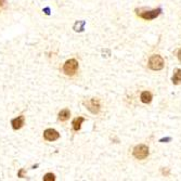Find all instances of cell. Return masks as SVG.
<instances>
[{
  "instance_id": "obj_6",
  "label": "cell",
  "mask_w": 181,
  "mask_h": 181,
  "mask_svg": "<svg viewBox=\"0 0 181 181\" xmlns=\"http://www.w3.org/2000/svg\"><path fill=\"white\" fill-rule=\"evenodd\" d=\"M44 139L48 140V141H54V140H58L59 138H60V135H59V132L56 130L50 128V129H47V130L44 131Z\"/></svg>"
},
{
  "instance_id": "obj_11",
  "label": "cell",
  "mask_w": 181,
  "mask_h": 181,
  "mask_svg": "<svg viewBox=\"0 0 181 181\" xmlns=\"http://www.w3.org/2000/svg\"><path fill=\"white\" fill-rule=\"evenodd\" d=\"M70 112L69 110H62V111L59 113V119L62 122L67 121V119L70 118Z\"/></svg>"
},
{
  "instance_id": "obj_9",
  "label": "cell",
  "mask_w": 181,
  "mask_h": 181,
  "mask_svg": "<svg viewBox=\"0 0 181 181\" xmlns=\"http://www.w3.org/2000/svg\"><path fill=\"white\" fill-rule=\"evenodd\" d=\"M173 85H180L181 84V70L177 69L173 73V76L171 78Z\"/></svg>"
},
{
  "instance_id": "obj_3",
  "label": "cell",
  "mask_w": 181,
  "mask_h": 181,
  "mask_svg": "<svg viewBox=\"0 0 181 181\" xmlns=\"http://www.w3.org/2000/svg\"><path fill=\"white\" fill-rule=\"evenodd\" d=\"M133 156L137 159H144L149 156V147L144 144H140L133 149Z\"/></svg>"
},
{
  "instance_id": "obj_15",
  "label": "cell",
  "mask_w": 181,
  "mask_h": 181,
  "mask_svg": "<svg viewBox=\"0 0 181 181\" xmlns=\"http://www.w3.org/2000/svg\"><path fill=\"white\" fill-rule=\"evenodd\" d=\"M171 138L170 137H167V138H164V139H161L159 140V142H166V141H170Z\"/></svg>"
},
{
  "instance_id": "obj_10",
  "label": "cell",
  "mask_w": 181,
  "mask_h": 181,
  "mask_svg": "<svg viewBox=\"0 0 181 181\" xmlns=\"http://www.w3.org/2000/svg\"><path fill=\"white\" fill-rule=\"evenodd\" d=\"M84 121H85V119L83 118V117H77V118H75L74 121H73V123H72L74 130L78 131L79 129L81 128V124L84 123Z\"/></svg>"
},
{
  "instance_id": "obj_1",
  "label": "cell",
  "mask_w": 181,
  "mask_h": 181,
  "mask_svg": "<svg viewBox=\"0 0 181 181\" xmlns=\"http://www.w3.org/2000/svg\"><path fill=\"white\" fill-rule=\"evenodd\" d=\"M164 60L161 55H152L149 60V67L152 70H161L164 69Z\"/></svg>"
},
{
  "instance_id": "obj_13",
  "label": "cell",
  "mask_w": 181,
  "mask_h": 181,
  "mask_svg": "<svg viewBox=\"0 0 181 181\" xmlns=\"http://www.w3.org/2000/svg\"><path fill=\"white\" fill-rule=\"evenodd\" d=\"M162 173H163V175H165V176L169 175V170H168V169H162Z\"/></svg>"
},
{
  "instance_id": "obj_14",
  "label": "cell",
  "mask_w": 181,
  "mask_h": 181,
  "mask_svg": "<svg viewBox=\"0 0 181 181\" xmlns=\"http://www.w3.org/2000/svg\"><path fill=\"white\" fill-rule=\"evenodd\" d=\"M6 6V0H0V9Z\"/></svg>"
},
{
  "instance_id": "obj_4",
  "label": "cell",
  "mask_w": 181,
  "mask_h": 181,
  "mask_svg": "<svg viewBox=\"0 0 181 181\" xmlns=\"http://www.w3.org/2000/svg\"><path fill=\"white\" fill-rule=\"evenodd\" d=\"M161 13H162V9L161 8L154 9V10H150V11H143V12H139V11H137L138 15H139L141 18L147 20V21L154 20V18H156Z\"/></svg>"
},
{
  "instance_id": "obj_2",
  "label": "cell",
  "mask_w": 181,
  "mask_h": 181,
  "mask_svg": "<svg viewBox=\"0 0 181 181\" xmlns=\"http://www.w3.org/2000/svg\"><path fill=\"white\" fill-rule=\"evenodd\" d=\"M77 69H78V62H77L75 59H70L69 61H66L63 66V70L66 75L73 76V75L76 73Z\"/></svg>"
},
{
  "instance_id": "obj_8",
  "label": "cell",
  "mask_w": 181,
  "mask_h": 181,
  "mask_svg": "<svg viewBox=\"0 0 181 181\" xmlns=\"http://www.w3.org/2000/svg\"><path fill=\"white\" fill-rule=\"evenodd\" d=\"M140 99H141V101H142L143 103H145V104H147V103H151V101H152V93L149 92V91H143V92L141 93V96H140Z\"/></svg>"
},
{
  "instance_id": "obj_12",
  "label": "cell",
  "mask_w": 181,
  "mask_h": 181,
  "mask_svg": "<svg viewBox=\"0 0 181 181\" xmlns=\"http://www.w3.org/2000/svg\"><path fill=\"white\" fill-rule=\"evenodd\" d=\"M44 181H53V180H55V177H54V175H53V173H47V175L44 177Z\"/></svg>"
},
{
  "instance_id": "obj_16",
  "label": "cell",
  "mask_w": 181,
  "mask_h": 181,
  "mask_svg": "<svg viewBox=\"0 0 181 181\" xmlns=\"http://www.w3.org/2000/svg\"><path fill=\"white\" fill-rule=\"evenodd\" d=\"M178 59H179V61L181 62V49H179V51H178Z\"/></svg>"
},
{
  "instance_id": "obj_7",
  "label": "cell",
  "mask_w": 181,
  "mask_h": 181,
  "mask_svg": "<svg viewBox=\"0 0 181 181\" xmlns=\"http://www.w3.org/2000/svg\"><path fill=\"white\" fill-rule=\"evenodd\" d=\"M24 122H25L24 116H20V117H18V118L12 119L11 124H12L13 129H20V128H22L23 125H24Z\"/></svg>"
},
{
  "instance_id": "obj_5",
  "label": "cell",
  "mask_w": 181,
  "mask_h": 181,
  "mask_svg": "<svg viewBox=\"0 0 181 181\" xmlns=\"http://www.w3.org/2000/svg\"><path fill=\"white\" fill-rule=\"evenodd\" d=\"M84 104L86 105L87 109L91 113H93V114H98V113L100 112V101H99V99L92 98L88 101H85Z\"/></svg>"
}]
</instances>
